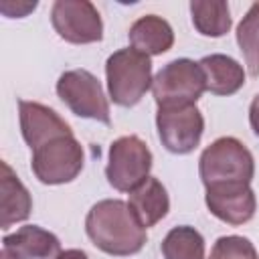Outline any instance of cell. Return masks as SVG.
<instances>
[{
  "mask_svg": "<svg viewBox=\"0 0 259 259\" xmlns=\"http://www.w3.org/2000/svg\"><path fill=\"white\" fill-rule=\"evenodd\" d=\"M36 8V2L32 0V2H10V0H4V2H0V10L8 16V18H22V16H26L30 10H34Z\"/></svg>",
  "mask_w": 259,
  "mask_h": 259,
  "instance_id": "21",
  "label": "cell"
},
{
  "mask_svg": "<svg viewBox=\"0 0 259 259\" xmlns=\"http://www.w3.org/2000/svg\"><path fill=\"white\" fill-rule=\"evenodd\" d=\"M237 45L251 77H259V2H253L237 26Z\"/></svg>",
  "mask_w": 259,
  "mask_h": 259,
  "instance_id": "19",
  "label": "cell"
},
{
  "mask_svg": "<svg viewBox=\"0 0 259 259\" xmlns=\"http://www.w3.org/2000/svg\"><path fill=\"white\" fill-rule=\"evenodd\" d=\"M204 202L212 217L233 227L249 223L257 210V196L247 182L208 186L204 192Z\"/></svg>",
  "mask_w": 259,
  "mask_h": 259,
  "instance_id": "10",
  "label": "cell"
},
{
  "mask_svg": "<svg viewBox=\"0 0 259 259\" xmlns=\"http://www.w3.org/2000/svg\"><path fill=\"white\" fill-rule=\"evenodd\" d=\"M249 123H251L253 134L259 138V93L253 97V101L249 105Z\"/></svg>",
  "mask_w": 259,
  "mask_h": 259,
  "instance_id": "22",
  "label": "cell"
},
{
  "mask_svg": "<svg viewBox=\"0 0 259 259\" xmlns=\"http://www.w3.org/2000/svg\"><path fill=\"white\" fill-rule=\"evenodd\" d=\"M85 164L83 146L77 142L75 136L55 138L40 148L32 150L30 168L38 182L57 186L73 182Z\"/></svg>",
  "mask_w": 259,
  "mask_h": 259,
  "instance_id": "6",
  "label": "cell"
},
{
  "mask_svg": "<svg viewBox=\"0 0 259 259\" xmlns=\"http://www.w3.org/2000/svg\"><path fill=\"white\" fill-rule=\"evenodd\" d=\"M198 174L204 188L231 182L251 184L255 176V160L241 140L223 136L202 150L198 158Z\"/></svg>",
  "mask_w": 259,
  "mask_h": 259,
  "instance_id": "3",
  "label": "cell"
},
{
  "mask_svg": "<svg viewBox=\"0 0 259 259\" xmlns=\"http://www.w3.org/2000/svg\"><path fill=\"white\" fill-rule=\"evenodd\" d=\"M206 91L204 73L192 59H174L166 63L154 77L152 93L158 107H186L196 105Z\"/></svg>",
  "mask_w": 259,
  "mask_h": 259,
  "instance_id": "4",
  "label": "cell"
},
{
  "mask_svg": "<svg viewBox=\"0 0 259 259\" xmlns=\"http://www.w3.org/2000/svg\"><path fill=\"white\" fill-rule=\"evenodd\" d=\"M55 32L71 45H89L103 38V20L89 0H57L51 8Z\"/></svg>",
  "mask_w": 259,
  "mask_h": 259,
  "instance_id": "8",
  "label": "cell"
},
{
  "mask_svg": "<svg viewBox=\"0 0 259 259\" xmlns=\"http://www.w3.org/2000/svg\"><path fill=\"white\" fill-rule=\"evenodd\" d=\"M18 117H20L22 140L30 150H36L55 138L73 136L71 125L55 109L38 101L18 99Z\"/></svg>",
  "mask_w": 259,
  "mask_h": 259,
  "instance_id": "11",
  "label": "cell"
},
{
  "mask_svg": "<svg viewBox=\"0 0 259 259\" xmlns=\"http://www.w3.org/2000/svg\"><path fill=\"white\" fill-rule=\"evenodd\" d=\"M190 16L194 28L202 36H210V38L225 36L233 24L231 10L225 0H192Z\"/></svg>",
  "mask_w": 259,
  "mask_h": 259,
  "instance_id": "17",
  "label": "cell"
},
{
  "mask_svg": "<svg viewBox=\"0 0 259 259\" xmlns=\"http://www.w3.org/2000/svg\"><path fill=\"white\" fill-rule=\"evenodd\" d=\"M156 127L162 146L178 156L190 154L200 144L204 132V117L196 105L186 107H158Z\"/></svg>",
  "mask_w": 259,
  "mask_h": 259,
  "instance_id": "9",
  "label": "cell"
},
{
  "mask_svg": "<svg viewBox=\"0 0 259 259\" xmlns=\"http://www.w3.org/2000/svg\"><path fill=\"white\" fill-rule=\"evenodd\" d=\"M107 93L115 105L134 107L152 89V61L136 49H119L105 61Z\"/></svg>",
  "mask_w": 259,
  "mask_h": 259,
  "instance_id": "2",
  "label": "cell"
},
{
  "mask_svg": "<svg viewBox=\"0 0 259 259\" xmlns=\"http://www.w3.org/2000/svg\"><path fill=\"white\" fill-rule=\"evenodd\" d=\"M127 38H130L132 49H136L148 57H156V55H164L166 51L172 49L174 30L166 18H162L158 14H146V16H140L130 26Z\"/></svg>",
  "mask_w": 259,
  "mask_h": 259,
  "instance_id": "14",
  "label": "cell"
},
{
  "mask_svg": "<svg viewBox=\"0 0 259 259\" xmlns=\"http://www.w3.org/2000/svg\"><path fill=\"white\" fill-rule=\"evenodd\" d=\"M127 204L134 210V214L138 217V221L148 229V227L158 225L168 214L170 196H168L166 186L158 178L148 176L138 188H134L130 192Z\"/></svg>",
  "mask_w": 259,
  "mask_h": 259,
  "instance_id": "15",
  "label": "cell"
},
{
  "mask_svg": "<svg viewBox=\"0 0 259 259\" xmlns=\"http://www.w3.org/2000/svg\"><path fill=\"white\" fill-rule=\"evenodd\" d=\"M198 65L204 73L206 91L212 95L229 97V95H235L245 85L247 75H245L243 65L229 55L212 53V55L202 57Z\"/></svg>",
  "mask_w": 259,
  "mask_h": 259,
  "instance_id": "13",
  "label": "cell"
},
{
  "mask_svg": "<svg viewBox=\"0 0 259 259\" xmlns=\"http://www.w3.org/2000/svg\"><path fill=\"white\" fill-rule=\"evenodd\" d=\"M57 259H89L83 249H65Z\"/></svg>",
  "mask_w": 259,
  "mask_h": 259,
  "instance_id": "23",
  "label": "cell"
},
{
  "mask_svg": "<svg viewBox=\"0 0 259 259\" xmlns=\"http://www.w3.org/2000/svg\"><path fill=\"white\" fill-rule=\"evenodd\" d=\"M61 253L59 237L38 225H24L2 239L6 259H57Z\"/></svg>",
  "mask_w": 259,
  "mask_h": 259,
  "instance_id": "12",
  "label": "cell"
},
{
  "mask_svg": "<svg viewBox=\"0 0 259 259\" xmlns=\"http://www.w3.org/2000/svg\"><path fill=\"white\" fill-rule=\"evenodd\" d=\"M164 259H204V239L190 225H178L162 241Z\"/></svg>",
  "mask_w": 259,
  "mask_h": 259,
  "instance_id": "18",
  "label": "cell"
},
{
  "mask_svg": "<svg viewBox=\"0 0 259 259\" xmlns=\"http://www.w3.org/2000/svg\"><path fill=\"white\" fill-rule=\"evenodd\" d=\"M208 259H259V253L247 237L225 235L214 241Z\"/></svg>",
  "mask_w": 259,
  "mask_h": 259,
  "instance_id": "20",
  "label": "cell"
},
{
  "mask_svg": "<svg viewBox=\"0 0 259 259\" xmlns=\"http://www.w3.org/2000/svg\"><path fill=\"white\" fill-rule=\"evenodd\" d=\"M152 152L138 136H121L111 142L105 176L109 186L117 192H132L138 188L152 170Z\"/></svg>",
  "mask_w": 259,
  "mask_h": 259,
  "instance_id": "7",
  "label": "cell"
},
{
  "mask_svg": "<svg viewBox=\"0 0 259 259\" xmlns=\"http://www.w3.org/2000/svg\"><path fill=\"white\" fill-rule=\"evenodd\" d=\"M0 192H2V219L0 229H10L16 223H22L28 219L32 210V198L28 188L20 182V178L14 174V170L8 166V162H2V178H0Z\"/></svg>",
  "mask_w": 259,
  "mask_h": 259,
  "instance_id": "16",
  "label": "cell"
},
{
  "mask_svg": "<svg viewBox=\"0 0 259 259\" xmlns=\"http://www.w3.org/2000/svg\"><path fill=\"white\" fill-rule=\"evenodd\" d=\"M57 95L77 117L93 119L105 125L111 123L109 101L101 81L87 69L65 71L57 81Z\"/></svg>",
  "mask_w": 259,
  "mask_h": 259,
  "instance_id": "5",
  "label": "cell"
},
{
  "mask_svg": "<svg viewBox=\"0 0 259 259\" xmlns=\"http://www.w3.org/2000/svg\"><path fill=\"white\" fill-rule=\"evenodd\" d=\"M89 241L111 257H130L144 249L148 241L146 227L138 221L127 202L103 198L95 202L85 217Z\"/></svg>",
  "mask_w": 259,
  "mask_h": 259,
  "instance_id": "1",
  "label": "cell"
}]
</instances>
